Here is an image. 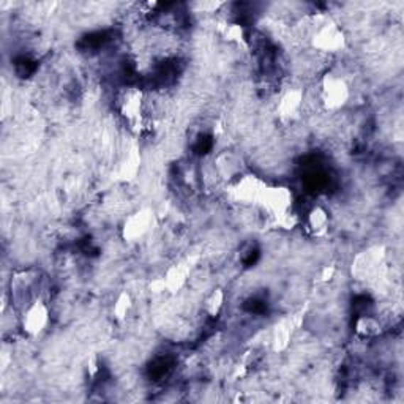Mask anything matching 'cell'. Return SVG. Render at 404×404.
Listing matches in <instances>:
<instances>
[{"instance_id":"5","label":"cell","mask_w":404,"mask_h":404,"mask_svg":"<svg viewBox=\"0 0 404 404\" xmlns=\"http://www.w3.org/2000/svg\"><path fill=\"white\" fill-rule=\"evenodd\" d=\"M266 188L267 183L254 174L244 173L229 182V193L232 200H236L240 204H259Z\"/></svg>"},{"instance_id":"13","label":"cell","mask_w":404,"mask_h":404,"mask_svg":"<svg viewBox=\"0 0 404 404\" xmlns=\"http://www.w3.org/2000/svg\"><path fill=\"white\" fill-rule=\"evenodd\" d=\"M131 308H133L131 295L126 293V290H124V293H120L117 295L114 305H112V316H114V319H117V321H125V319L129 317Z\"/></svg>"},{"instance_id":"12","label":"cell","mask_w":404,"mask_h":404,"mask_svg":"<svg viewBox=\"0 0 404 404\" xmlns=\"http://www.w3.org/2000/svg\"><path fill=\"white\" fill-rule=\"evenodd\" d=\"M354 330H356L357 335L360 338H376L379 337L382 333V324L378 317L370 316V315H364L357 317L356 324H354Z\"/></svg>"},{"instance_id":"11","label":"cell","mask_w":404,"mask_h":404,"mask_svg":"<svg viewBox=\"0 0 404 404\" xmlns=\"http://www.w3.org/2000/svg\"><path fill=\"white\" fill-rule=\"evenodd\" d=\"M188 275H190V267L187 264H177L169 268L166 275L163 276L161 286L163 289L175 293V290H179L183 285H185Z\"/></svg>"},{"instance_id":"3","label":"cell","mask_w":404,"mask_h":404,"mask_svg":"<svg viewBox=\"0 0 404 404\" xmlns=\"http://www.w3.org/2000/svg\"><path fill=\"white\" fill-rule=\"evenodd\" d=\"M346 35L335 23H322L310 35V45L324 54H337L346 48Z\"/></svg>"},{"instance_id":"4","label":"cell","mask_w":404,"mask_h":404,"mask_svg":"<svg viewBox=\"0 0 404 404\" xmlns=\"http://www.w3.org/2000/svg\"><path fill=\"white\" fill-rule=\"evenodd\" d=\"M49 321H51V311H49L48 303L35 297L23 310L21 327L29 337H38L48 329Z\"/></svg>"},{"instance_id":"8","label":"cell","mask_w":404,"mask_h":404,"mask_svg":"<svg viewBox=\"0 0 404 404\" xmlns=\"http://www.w3.org/2000/svg\"><path fill=\"white\" fill-rule=\"evenodd\" d=\"M305 226H307L308 232L315 237H322L329 232L330 228V215L322 205H315L307 212L305 217Z\"/></svg>"},{"instance_id":"10","label":"cell","mask_w":404,"mask_h":404,"mask_svg":"<svg viewBox=\"0 0 404 404\" xmlns=\"http://www.w3.org/2000/svg\"><path fill=\"white\" fill-rule=\"evenodd\" d=\"M217 173L223 177L224 180L232 182L236 177H239L242 173V165H240V160L234 153H223L219 155L215 163Z\"/></svg>"},{"instance_id":"2","label":"cell","mask_w":404,"mask_h":404,"mask_svg":"<svg viewBox=\"0 0 404 404\" xmlns=\"http://www.w3.org/2000/svg\"><path fill=\"white\" fill-rule=\"evenodd\" d=\"M293 204H294V193L288 187H268L262 193L259 205L264 209L268 215L275 217L278 222L285 219L286 217L293 215Z\"/></svg>"},{"instance_id":"7","label":"cell","mask_w":404,"mask_h":404,"mask_svg":"<svg viewBox=\"0 0 404 404\" xmlns=\"http://www.w3.org/2000/svg\"><path fill=\"white\" fill-rule=\"evenodd\" d=\"M120 112L122 116L130 120V122H136L143 117L144 112V95L139 89H126L124 92L122 98H120Z\"/></svg>"},{"instance_id":"14","label":"cell","mask_w":404,"mask_h":404,"mask_svg":"<svg viewBox=\"0 0 404 404\" xmlns=\"http://www.w3.org/2000/svg\"><path fill=\"white\" fill-rule=\"evenodd\" d=\"M224 300H226V294L223 289H215L207 299L204 302V311L207 313L210 317H217L222 310L224 308Z\"/></svg>"},{"instance_id":"15","label":"cell","mask_w":404,"mask_h":404,"mask_svg":"<svg viewBox=\"0 0 404 404\" xmlns=\"http://www.w3.org/2000/svg\"><path fill=\"white\" fill-rule=\"evenodd\" d=\"M223 38L229 43H236L240 45L245 41V29L237 23H231L226 24L223 27Z\"/></svg>"},{"instance_id":"9","label":"cell","mask_w":404,"mask_h":404,"mask_svg":"<svg viewBox=\"0 0 404 404\" xmlns=\"http://www.w3.org/2000/svg\"><path fill=\"white\" fill-rule=\"evenodd\" d=\"M302 106H303V92L299 89H293L288 90L286 94L281 97L278 106H276V112H278V116L281 119L293 120L300 112Z\"/></svg>"},{"instance_id":"6","label":"cell","mask_w":404,"mask_h":404,"mask_svg":"<svg viewBox=\"0 0 404 404\" xmlns=\"http://www.w3.org/2000/svg\"><path fill=\"white\" fill-rule=\"evenodd\" d=\"M155 223L153 210L148 207H143L134 210L124 219L122 223V237L126 242H138V240L144 239L148 232H151L152 226Z\"/></svg>"},{"instance_id":"1","label":"cell","mask_w":404,"mask_h":404,"mask_svg":"<svg viewBox=\"0 0 404 404\" xmlns=\"http://www.w3.org/2000/svg\"><path fill=\"white\" fill-rule=\"evenodd\" d=\"M351 97L349 86L343 76L327 73L319 86V100L327 111H338L346 106Z\"/></svg>"}]
</instances>
